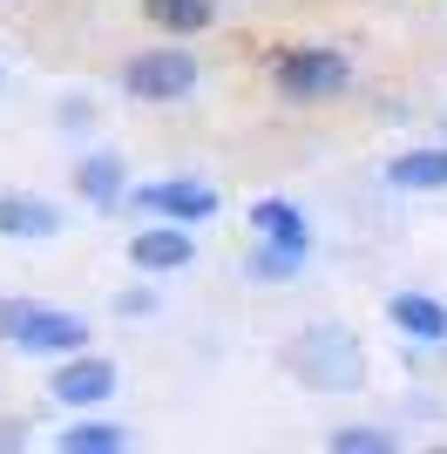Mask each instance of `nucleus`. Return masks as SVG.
<instances>
[{"instance_id": "obj_11", "label": "nucleus", "mask_w": 447, "mask_h": 454, "mask_svg": "<svg viewBox=\"0 0 447 454\" xmlns=\"http://www.w3.org/2000/svg\"><path fill=\"white\" fill-rule=\"evenodd\" d=\"M74 190H82L95 210H122V190H129V163H122L115 150L82 156V170H74Z\"/></svg>"}, {"instance_id": "obj_3", "label": "nucleus", "mask_w": 447, "mask_h": 454, "mask_svg": "<svg viewBox=\"0 0 447 454\" xmlns=\"http://www.w3.org/2000/svg\"><path fill=\"white\" fill-rule=\"evenodd\" d=\"M197 89V55L190 48H143L122 61V95L129 102H184Z\"/></svg>"}, {"instance_id": "obj_2", "label": "nucleus", "mask_w": 447, "mask_h": 454, "mask_svg": "<svg viewBox=\"0 0 447 454\" xmlns=\"http://www.w3.org/2000/svg\"><path fill=\"white\" fill-rule=\"evenodd\" d=\"M271 82H278L285 102H298V109H312V102H333V95L353 89V61L339 55V48H285L278 61H271Z\"/></svg>"}, {"instance_id": "obj_16", "label": "nucleus", "mask_w": 447, "mask_h": 454, "mask_svg": "<svg viewBox=\"0 0 447 454\" xmlns=\"http://www.w3.org/2000/svg\"><path fill=\"white\" fill-rule=\"evenodd\" d=\"M325 448L333 454H400V434L393 427H333Z\"/></svg>"}, {"instance_id": "obj_5", "label": "nucleus", "mask_w": 447, "mask_h": 454, "mask_svg": "<svg viewBox=\"0 0 447 454\" xmlns=\"http://www.w3.org/2000/svg\"><path fill=\"white\" fill-rule=\"evenodd\" d=\"M115 387H122V366L102 360V353H89V346H82V353H68V360H61V373L48 380V394H55L68 414H89V407H102Z\"/></svg>"}, {"instance_id": "obj_1", "label": "nucleus", "mask_w": 447, "mask_h": 454, "mask_svg": "<svg viewBox=\"0 0 447 454\" xmlns=\"http://www.w3.org/2000/svg\"><path fill=\"white\" fill-rule=\"evenodd\" d=\"M285 366H292L305 387H318V394H353V387H366V353H359L353 333H339V325H305L292 346H285Z\"/></svg>"}, {"instance_id": "obj_10", "label": "nucleus", "mask_w": 447, "mask_h": 454, "mask_svg": "<svg viewBox=\"0 0 447 454\" xmlns=\"http://www.w3.org/2000/svg\"><path fill=\"white\" fill-rule=\"evenodd\" d=\"M387 319H393V333H407L413 346H447V305L427 299V292H393Z\"/></svg>"}, {"instance_id": "obj_12", "label": "nucleus", "mask_w": 447, "mask_h": 454, "mask_svg": "<svg viewBox=\"0 0 447 454\" xmlns=\"http://www.w3.org/2000/svg\"><path fill=\"white\" fill-rule=\"evenodd\" d=\"M55 448H61V454H129V448H136V434L122 427V420L89 414V420H68V427L55 434Z\"/></svg>"}, {"instance_id": "obj_19", "label": "nucleus", "mask_w": 447, "mask_h": 454, "mask_svg": "<svg viewBox=\"0 0 447 454\" xmlns=\"http://www.w3.org/2000/svg\"><path fill=\"white\" fill-rule=\"evenodd\" d=\"M7 448H27V427H20V420H0V454Z\"/></svg>"}, {"instance_id": "obj_14", "label": "nucleus", "mask_w": 447, "mask_h": 454, "mask_svg": "<svg viewBox=\"0 0 447 454\" xmlns=\"http://www.w3.org/2000/svg\"><path fill=\"white\" fill-rule=\"evenodd\" d=\"M143 20L163 27V35H176V41H190L217 20V0H143Z\"/></svg>"}, {"instance_id": "obj_4", "label": "nucleus", "mask_w": 447, "mask_h": 454, "mask_svg": "<svg viewBox=\"0 0 447 454\" xmlns=\"http://www.w3.org/2000/svg\"><path fill=\"white\" fill-rule=\"evenodd\" d=\"M122 210H143V217H163V224H204L224 210V197L197 176H163V184L122 190Z\"/></svg>"}, {"instance_id": "obj_8", "label": "nucleus", "mask_w": 447, "mask_h": 454, "mask_svg": "<svg viewBox=\"0 0 447 454\" xmlns=\"http://www.w3.org/2000/svg\"><path fill=\"white\" fill-rule=\"evenodd\" d=\"M61 204L48 197H27V190H0V238H14V245H41V238H61Z\"/></svg>"}, {"instance_id": "obj_18", "label": "nucleus", "mask_w": 447, "mask_h": 454, "mask_svg": "<svg viewBox=\"0 0 447 454\" xmlns=\"http://www.w3.org/2000/svg\"><path fill=\"white\" fill-rule=\"evenodd\" d=\"M27 312H35V299H0V340H14Z\"/></svg>"}, {"instance_id": "obj_15", "label": "nucleus", "mask_w": 447, "mask_h": 454, "mask_svg": "<svg viewBox=\"0 0 447 454\" xmlns=\"http://www.w3.org/2000/svg\"><path fill=\"white\" fill-rule=\"evenodd\" d=\"M298 271H305V251L271 245V238H258V251L244 258V278H251V285H292Z\"/></svg>"}, {"instance_id": "obj_17", "label": "nucleus", "mask_w": 447, "mask_h": 454, "mask_svg": "<svg viewBox=\"0 0 447 454\" xmlns=\"http://www.w3.org/2000/svg\"><path fill=\"white\" fill-rule=\"evenodd\" d=\"M149 312H156V292H149V285L115 292V319H149Z\"/></svg>"}, {"instance_id": "obj_20", "label": "nucleus", "mask_w": 447, "mask_h": 454, "mask_svg": "<svg viewBox=\"0 0 447 454\" xmlns=\"http://www.w3.org/2000/svg\"><path fill=\"white\" fill-rule=\"evenodd\" d=\"M0 89H7V68H0Z\"/></svg>"}, {"instance_id": "obj_13", "label": "nucleus", "mask_w": 447, "mask_h": 454, "mask_svg": "<svg viewBox=\"0 0 447 454\" xmlns=\"http://www.w3.org/2000/svg\"><path fill=\"white\" fill-rule=\"evenodd\" d=\"M251 231L271 238V245H292V251H312V231H305V210L285 204V197H258L251 204Z\"/></svg>"}, {"instance_id": "obj_9", "label": "nucleus", "mask_w": 447, "mask_h": 454, "mask_svg": "<svg viewBox=\"0 0 447 454\" xmlns=\"http://www.w3.org/2000/svg\"><path fill=\"white\" fill-rule=\"evenodd\" d=\"M387 190H407V197L447 190V143H420V150L387 156Z\"/></svg>"}, {"instance_id": "obj_7", "label": "nucleus", "mask_w": 447, "mask_h": 454, "mask_svg": "<svg viewBox=\"0 0 447 454\" xmlns=\"http://www.w3.org/2000/svg\"><path fill=\"white\" fill-rule=\"evenodd\" d=\"M14 346L35 353V360H68V353L89 346V319H82V312H61V305H35V312L20 319Z\"/></svg>"}, {"instance_id": "obj_6", "label": "nucleus", "mask_w": 447, "mask_h": 454, "mask_svg": "<svg viewBox=\"0 0 447 454\" xmlns=\"http://www.w3.org/2000/svg\"><path fill=\"white\" fill-rule=\"evenodd\" d=\"M129 265L143 271V278L190 271V265H197V238H190V224H163V217H149V224L129 238Z\"/></svg>"}]
</instances>
